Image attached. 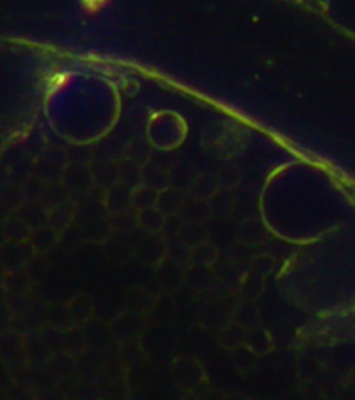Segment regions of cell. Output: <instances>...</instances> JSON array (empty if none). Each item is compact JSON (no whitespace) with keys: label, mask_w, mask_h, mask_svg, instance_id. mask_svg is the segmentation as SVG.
<instances>
[{"label":"cell","mask_w":355,"mask_h":400,"mask_svg":"<svg viewBox=\"0 0 355 400\" xmlns=\"http://www.w3.org/2000/svg\"><path fill=\"white\" fill-rule=\"evenodd\" d=\"M88 10H97L100 8L107 0H82Z\"/></svg>","instance_id":"6da1fadb"}]
</instances>
